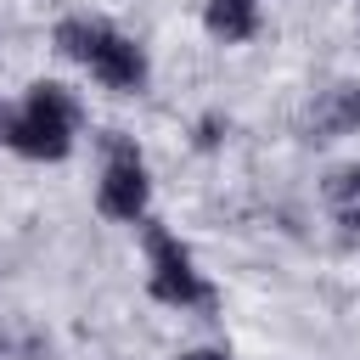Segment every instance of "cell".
Returning a JSON list of instances; mask_svg holds the SVG:
<instances>
[{
	"mask_svg": "<svg viewBox=\"0 0 360 360\" xmlns=\"http://www.w3.org/2000/svg\"><path fill=\"white\" fill-rule=\"evenodd\" d=\"M79 118H84L79 96H73L68 84H56V79H39V84H28L22 107L6 112L0 141H6L11 152L34 158V163H62V158L73 152V129H79Z\"/></svg>",
	"mask_w": 360,
	"mask_h": 360,
	"instance_id": "cell-1",
	"label": "cell"
},
{
	"mask_svg": "<svg viewBox=\"0 0 360 360\" xmlns=\"http://www.w3.org/2000/svg\"><path fill=\"white\" fill-rule=\"evenodd\" d=\"M56 51L62 56H73V62H84L107 90H141L146 84V51L129 39V34H118L112 22H90V17H68V22H56Z\"/></svg>",
	"mask_w": 360,
	"mask_h": 360,
	"instance_id": "cell-2",
	"label": "cell"
},
{
	"mask_svg": "<svg viewBox=\"0 0 360 360\" xmlns=\"http://www.w3.org/2000/svg\"><path fill=\"white\" fill-rule=\"evenodd\" d=\"M141 231H146V264H152L146 287H152V298L158 304H174V309H208L214 304V287L202 281V270L191 264V253L158 219H141Z\"/></svg>",
	"mask_w": 360,
	"mask_h": 360,
	"instance_id": "cell-3",
	"label": "cell"
},
{
	"mask_svg": "<svg viewBox=\"0 0 360 360\" xmlns=\"http://www.w3.org/2000/svg\"><path fill=\"white\" fill-rule=\"evenodd\" d=\"M107 169H101V186H96V208L107 214V219H146V197H152V180H146V169H141V152L129 146V141H118V135H107Z\"/></svg>",
	"mask_w": 360,
	"mask_h": 360,
	"instance_id": "cell-4",
	"label": "cell"
},
{
	"mask_svg": "<svg viewBox=\"0 0 360 360\" xmlns=\"http://www.w3.org/2000/svg\"><path fill=\"white\" fill-rule=\"evenodd\" d=\"M202 28L219 45H242L259 34V0H208L202 6Z\"/></svg>",
	"mask_w": 360,
	"mask_h": 360,
	"instance_id": "cell-5",
	"label": "cell"
},
{
	"mask_svg": "<svg viewBox=\"0 0 360 360\" xmlns=\"http://www.w3.org/2000/svg\"><path fill=\"white\" fill-rule=\"evenodd\" d=\"M309 129H315L321 141L360 129V90H354V84H332V90L315 101V112H309Z\"/></svg>",
	"mask_w": 360,
	"mask_h": 360,
	"instance_id": "cell-6",
	"label": "cell"
},
{
	"mask_svg": "<svg viewBox=\"0 0 360 360\" xmlns=\"http://www.w3.org/2000/svg\"><path fill=\"white\" fill-rule=\"evenodd\" d=\"M326 197L343 208V214H354L360 208V163H349V169H338L332 180H326Z\"/></svg>",
	"mask_w": 360,
	"mask_h": 360,
	"instance_id": "cell-7",
	"label": "cell"
},
{
	"mask_svg": "<svg viewBox=\"0 0 360 360\" xmlns=\"http://www.w3.org/2000/svg\"><path fill=\"white\" fill-rule=\"evenodd\" d=\"M180 360H231V354H219V349H191V354H180Z\"/></svg>",
	"mask_w": 360,
	"mask_h": 360,
	"instance_id": "cell-8",
	"label": "cell"
}]
</instances>
